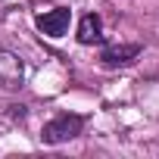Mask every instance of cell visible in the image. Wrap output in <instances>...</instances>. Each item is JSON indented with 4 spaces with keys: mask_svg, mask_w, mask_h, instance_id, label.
I'll list each match as a JSON object with an SVG mask.
<instances>
[{
    "mask_svg": "<svg viewBox=\"0 0 159 159\" xmlns=\"http://www.w3.org/2000/svg\"><path fill=\"white\" fill-rule=\"evenodd\" d=\"M81 128H84V119H81V116L59 112V116H53V119L41 128V140H44L47 147H56V143H66V140L78 137Z\"/></svg>",
    "mask_w": 159,
    "mask_h": 159,
    "instance_id": "6da1fadb",
    "label": "cell"
},
{
    "mask_svg": "<svg viewBox=\"0 0 159 159\" xmlns=\"http://www.w3.org/2000/svg\"><path fill=\"white\" fill-rule=\"evenodd\" d=\"M69 22H72V10L69 7H53V10H47V13H41L34 19L38 31L47 34V38H62L69 31Z\"/></svg>",
    "mask_w": 159,
    "mask_h": 159,
    "instance_id": "7a4b0ae2",
    "label": "cell"
},
{
    "mask_svg": "<svg viewBox=\"0 0 159 159\" xmlns=\"http://www.w3.org/2000/svg\"><path fill=\"white\" fill-rule=\"evenodd\" d=\"M140 56V44H116V47H106L100 53V62L106 69H119V66H128Z\"/></svg>",
    "mask_w": 159,
    "mask_h": 159,
    "instance_id": "3957f363",
    "label": "cell"
},
{
    "mask_svg": "<svg viewBox=\"0 0 159 159\" xmlns=\"http://www.w3.org/2000/svg\"><path fill=\"white\" fill-rule=\"evenodd\" d=\"M22 84V62L16 53L0 47V88H16Z\"/></svg>",
    "mask_w": 159,
    "mask_h": 159,
    "instance_id": "277c9868",
    "label": "cell"
},
{
    "mask_svg": "<svg viewBox=\"0 0 159 159\" xmlns=\"http://www.w3.org/2000/svg\"><path fill=\"white\" fill-rule=\"evenodd\" d=\"M103 41V19L97 13H88L81 16V22H78V44H100Z\"/></svg>",
    "mask_w": 159,
    "mask_h": 159,
    "instance_id": "5b68a950",
    "label": "cell"
}]
</instances>
